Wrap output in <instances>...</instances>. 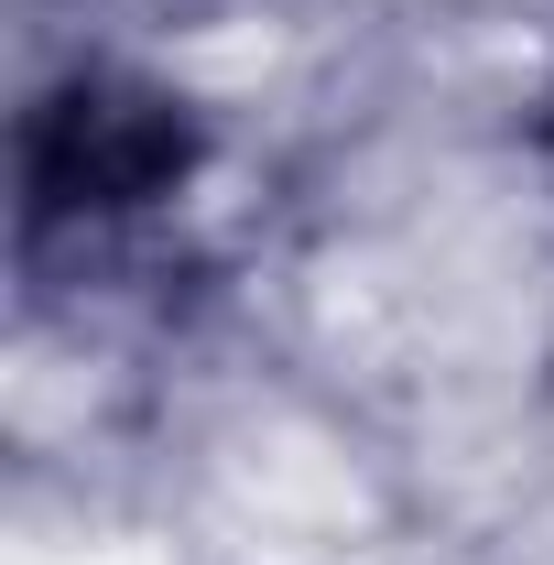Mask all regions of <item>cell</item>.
Here are the masks:
<instances>
[{"label":"cell","instance_id":"cell-1","mask_svg":"<svg viewBox=\"0 0 554 565\" xmlns=\"http://www.w3.org/2000/svg\"><path fill=\"white\" fill-rule=\"evenodd\" d=\"M185 163V120L141 87H66L33 120V207H131Z\"/></svg>","mask_w":554,"mask_h":565}]
</instances>
